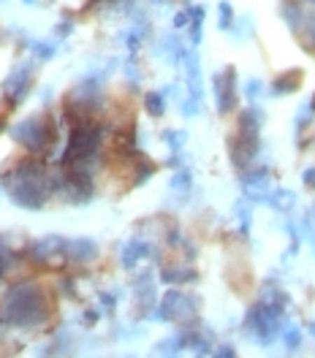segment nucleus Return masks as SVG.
Masks as SVG:
<instances>
[{
  "mask_svg": "<svg viewBox=\"0 0 315 358\" xmlns=\"http://www.w3.org/2000/svg\"><path fill=\"white\" fill-rule=\"evenodd\" d=\"M304 187H307V190H315V166L304 171Z\"/></svg>",
  "mask_w": 315,
  "mask_h": 358,
  "instance_id": "412c9836",
  "label": "nucleus"
},
{
  "mask_svg": "<svg viewBox=\"0 0 315 358\" xmlns=\"http://www.w3.org/2000/svg\"><path fill=\"white\" fill-rule=\"evenodd\" d=\"M92 3H95V0H92Z\"/></svg>",
  "mask_w": 315,
  "mask_h": 358,
  "instance_id": "a878e982",
  "label": "nucleus"
},
{
  "mask_svg": "<svg viewBox=\"0 0 315 358\" xmlns=\"http://www.w3.org/2000/svg\"><path fill=\"white\" fill-rule=\"evenodd\" d=\"M136 301L147 310V307H153V301H155V285H153V277L150 274H141L139 280H136Z\"/></svg>",
  "mask_w": 315,
  "mask_h": 358,
  "instance_id": "f8f14e48",
  "label": "nucleus"
},
{
  "mask_svg": "<svg viewBox=\"0 0 315 358\" xmlns=\"http://www.w3.org/2000/svg\"><path fill=\"white\" fill-rule=\"evenodd\" d=\"M174 24H177V27H185V24H188V14H177V17H174Z\"/></svg>",
  "mask_w": 315,
  "mask_h": 358,
  "instance_id": "5701e85b",
  "label": "nucleus"
},
{
  "mask_svg": "<svg viewBox=\"0 0 315 358\" xmlns=\"http://www.w3.org/2000/svg\"><path fill=\"white\" fill-rule=\"evenodd\" d=\"M212 358H237V350L231 345H220V348L212 350Z\"/></svg>",
  "mask_w": 315,
  "mask_h": 358,
  "instance_id": "aec40b11",
  "label": "nucleus"
},
{
  "mask_svg": "<svg viewBox=\"0 0 315 358\" xmlns=\"http://www.w3.org/2000/svg\"><path fill=\"white\" fill-rule=\"evenodd\" d=\"M144 106H147V112L153 114V117H160L163 109H166L163 95H160V92H147V95H144Z\"/></svg>",
  "mask_w": 315,
  "mask_h": 358,
  "instance_id": "2eb2a0df",
  "label": "nucleus"
},
{
  "mask_svg": "<svg viewBox=\"0 0 315 358\" xmlns=\"http://www.w3.org/2000/svg\"><path fill=\"white\" fill-rule=\"evenodd\" d=\"M172 187H174V190H188V187H190V174H188V171H177L174 179H172Z\"/></svg>",
  "mask_w": 315,
  "mask_h": 358,
  "instance_id": "a211bd4d",
  "label": "nucleus"
},
{
  "mask_svg": "<svg viewBox=\"0 0 315 358\" xmlns=\"http://www.w3.org/2000/svg\"><path fill=\"white\" fill-rule=\"evenodd\" d=\"M261 82H255V79H253V82H248V95L250 98H255V95H258V92H261Z\"/></svg>",
  "mask_w": 315,
  "mask_h": 358,
  "instance_id": "4be33fe9",
  "label": "nucleus"
},
{
  "mask_svg": "<svg viewBox=\"0 0 315 358\" xmlns=\"http://www.w3.org/2000/svg\"><path fill=\"white\" fill-rule=\"evenodd\" d=\"M33 76H36L33 68L20 66L8 79H6V85H3V98H6L8 109H17L24 101V95L30 92V85H33Z\"/></svg>",
  "mask_w": 315,
  "mask_h": 358,
  "instance_id": "0eeeda50",
  "label": "nucleus"
},
{
  "mask_svg": "<svg viewBox=\"0 0 315 358\" xmlns=\"http://www.w3.org/2000/svg\"><path fill=\"white\" fill-rule=\"evenodd\" d=\"M310 109H313V112H315V98H313V103H310Z\"/></svg>",
  "mask_w": 315,
  "mask_h": 358,
  "instance_id": "b1692460",
  "label": "nucleus"
},
{
  "mask_svg": "<svg viewBox=\"0 0 315 358\" xmlns=\"http://www.w3.org/2000/svg\"><path fill=\"white\" fill-rule=\"evenodd\" d=\"M147 252H150L147 242H141V239H134V242H128V245H125V250H122V266L131 268L136 261H141Z\"/></svg>",
  "mask_w": 315,
  "mask_h": 358,
  "instance_id": "ddd939ff",
  "label": "nucleus"
},
{
  "mask_svg": "<svg viewBox=\"0 0 315 358\" xmlns=\"http://www.w3.org/2000/svg\"><path fill=\"white\" fill-rule=\"evenodd\" d=\"M261 122H264V114H261V109H255V106L245 109L242 117H239V128H237L234 138L228 141L231 163L237 169H248L250 163L255 160V155H258V150H261V138H258Z\"/></svg>",
  "mask_w": 315,
  "mask_h": 358,
  "instance_id": "7ed1b4c3",
  "label": "nucleus"
},
{
  "mask_svg": "<svg viewBox=\"0 0 315 358\" xmlns=\"http://www.w3.org/2000/svg\"><path fill=\"white\" fill-rule=\"evenodd\" d=\"M231 22H234L231 6H228V3H220V27H231Z\"/></svg>",
  "mask_w": 315,
  "mask_h": 358,
  "instance_id": "6ab92c4d",
  "label": "nucleus"
},
{
  "mask_svg": "<svg viewBox=\"0 0 315 358\" xmlns=\"http://www.w3.org/2000/svg\"><path fill=\"white\" fill-rule=\"evenodd\" d=\"M180 339L174 336V339H166L163 345H158V358H180Z\"/></svg>",
  "mask_w": 315,
  "mask_h": 358,
  "instance_id": "dca6fc26",
  "label": "nucleus"
},
{
  "mask_svg": "<svg viewBox=\"0 0 315 358\" xmlns=\"http://www.w3.org/2000/svg\"><path fill=\"white\" fill-rule=\"evenodd\" d=\"M267 201H270L274 209L286 212V209L293 206V193L291 190H274V193H267Z\"/></svg>",
  "mask_w": 315,
  "mask_h": 358,
  "instance_id": "4468645a",
  "label": "nucleus"
},
{
  "mask_svg": "<svg viewBox=\"0 0 315 358\" xmlns=\"http://www.w3.org/2000/svg\"><path fill=\"white\" fill-rule=\"evenodd\" d=\"M283 339H286V348H288V350H299V345H302V331L291 323V326L283 329Z\"/></svg>",
  "mask_w": 315,
  "mask_h": 358,
  "instance_id": "f3484780",
  "label": "nucleus"
},
{
  "mask_svg": "<svg viewBox=\"0 0 315 358\" xmlns=\"http://www.w3.org/2000/svg\"><path fill=\"white\" fill-rule=\"evenodd\" d=\"M160 280L169 285H180V282H190L196 280V268L190 266H163L160 268Z\"/></svg>",
  "mask_w": 315,
  "mask_h": 358,
  "instance_id": "9b49d317",
  "label": "nucleus"
},
{
  "mask_svg": "<svg viewBox=\"0 0 315 358\" xmlns=\"http://www.w3.org/2000/svg\"><path fill=\"white\" fill-rule=\"evenodd\" d=\"M3 187L14 203H20L24 209H41L60 190V177H52L44 163L33 157L17 166L11 174H6Z\"/></svg>",
  "mask_w": 315,
  "mask_h": 358,
  "instance_id": "f257e3e1",
  "label": "nucleus"
},
{
  "mask_svg": "<svg viewBox=\"0 0 315 358\" xmlns=\"http://www.w3.org/2000/svg\"><path fill=\"white\" fill-rule=\"evenodd\" d=\"M98 255V247L92 239H74V242H68V261H74V264H88Z\"/></svg>",
  "mask_w": 315,
  "mask_h": 358,
  "instance_id": "1a4fd4ad",
  "label": "nucleus"
},
{
  "mask_svg": "<svg viewBox=\"0 0 315 358\" xmlns=\"http://www.w3.org/2000/svg\"><path fill=\"white\" fill-rule=\"evenodd\" d=\"M280 329H283V310L280 307H274V304L264 301V299L255 307H250L248 317H245V331L255 342L270 345V342L277 339Z\"/></svg>",
  "mask_w": 315,
  "mask_h": 358,
  "instance_id": "39448f33",
  "label": "nucleus"
},
{
  "mask_svg": "<svg viewBox=\"0 0 315 358\" xmlns=\"http://www.w3.org/2000/svg\"><path fill=\"white\" fill-rule=\"evenodd\" d=\"M14 138L24 144V150L36 157H46L52 152L55 141H57V125L52 122L49 114L41 117H27L24 122H20L14 128Z\"/></svg>",
  "mask_w": 315,
  "mask_h": 358,
  "instance_id": "20e7f679",
  "label": "nucleus"
},
{
  "mask_svg": "<svg viewBox=\"0 0 315 358\" xmlns=\"http://www.w3.org/2000/svg\"><path fill=\"white\" fill-rule=\"evenodd\" d=\"M199 313V299L190 293L182 291H169L163 296L160 307H158L153 317L155 320H169V323H190Z\"/></svg>",
  "mask_w": 315,
  "mask_h": 358,
  "instance_id": "423d86ee",
  "label": "nucleus"
},
{
  "mask_svg": "<svg viewBox=\"0 0 315 358\" xmlns=\"http://www.w3.org/2000/svg\"><path fill=\"white\" fill-rule=\"evenodd\" d=\"M313 215H315V209H313Z\"/></svg>",
  "mask_w": 315,
  "mask_h": 358,
  "instance_id": "393cba45",
  "label": "nucleus"
},
{
  "mask_svg": "<svg viewBox=\"0 0 315 358\" xmlns=\"http://www.w3.org/2000/svg\"><path fill=\"white\" fill-rule=\"evenodd\" d=\"M215 95H218V109L223 114L237 109V101H239V95H237V71L231 66L225 68L223 73L215 76Z\"/></svg>",
  "mask_w": 315,
  "mask_h": 358,
  "instance_id": "6e6552de",
  "label": "nucleus"
},
{
  "mask_svg": "<svg viewBox=\"0 0 315 358\" xmlns=\"http://www.w3.org/2000/svg\"><path fill=\"white\" fill-rule=\"evenodd\" d=\"M0 320L14 329H41L49 320V296L38 282H17L0 301Z\"/></svg>",
  "mask_w": 315,
  "mask_h": 358,
  "instance_id": "f03ea898",
  "label": "nucleus"
},
{
  "mask_svg": "<svg viewBox=\"0 0 315 358\" xmlns=\"http://www.w3.org/2000/svg\"><path fill=\"white\" fill-rule=\"evenodd\" d=\"M302 85V71H286L272 82V92L274 95H286V92H296Z\"/></svg>",
  "mask_w": 315,
  "mask_h": 358,
  "instance_id": "9d476101",
  "label": "nucleus"
}]
</instances>
